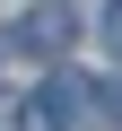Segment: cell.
I'll use <instances>...</instances> for the list:
<instances>
[{
    "label": "cell",
    "instance_id": "7a4b0ae2",
    "mask_svg": "<svg viewBox=\"0 0 122 131\" xmlns=\"http://www.w3.org/2000/svg\"><path fill=\"white\" fill-rule=\"evenodd\" d=\"M87 96H96V114H105V122H122V79H87Z\"/></svg>",
    "mask_w": 122,
    "mask_h": 131
},
{
    "label": "cell",
    "instance_id": "3957f363",
    "mask_svg": "<svg viewBox=\"0 0 122 131\" xmlns=\"http://www.w3.org/2000/svg\"><path fill=\"white\" fill-rule=\"evenodd\" d=\"M105 44L122 52V0H105Z\"/></svg>",
    "mask_w": 122,
    "mask_h": 131
},
{
    "label": "cell",
    "instance_id": "6da1fadb",
    "mask_svg": "<svg viewBox=\"0 0 122 131\" xmlns=\"http://www.w3.org/2000/svg\"><path fill=\"white\" fill-rule=\"evenodd\" d=\"M9 44H18L26 61H61V44H70V9H52V0H44V9H26V18L9 26Z\"/></svg>",
    "mask_w": 122,
    "mask_h": 131
}]
</instances>
